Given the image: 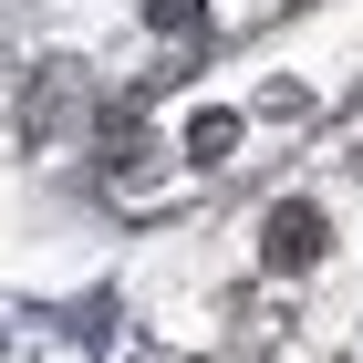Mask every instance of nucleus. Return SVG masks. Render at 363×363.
Returning a JSON list of instances; mask_svg holds the SVG:
<instances>
[{"label": "nucleus", "instance_id": "nucleus-1", "mask_svg": "<svg viewBox=\"0 0 363 363\" xmlns=\"http://www.w3.org/2000/svg\"><path fill=\"white\" fill-rule=\"evenodd\" d=\"M259 259H270V270H311V259H322V208H311V197H280L270 228H259Z\"/></svg>", "mask_w": 363, "mask_h": 363}]
</instances>
